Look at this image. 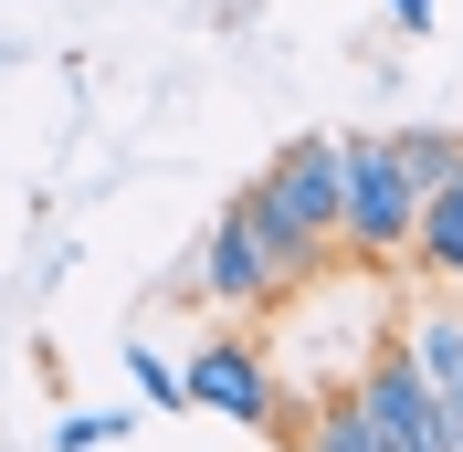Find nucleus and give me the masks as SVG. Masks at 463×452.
I'll use <instances>...</instances> for the list:
<instances>
[{"label":"nucleus","instance_id":"nucleus-1","mask_svg":"<svg viewBox=\"0 0 463 452\" xmlns=\"http://www.w3.org/2000/svg\"><path fill=\"white\" fill-rule=\"evenodd\" d=\"M242 211H253L263 253L285 263V284H306L317 253L347 231V137H295L285 158L242 190Z\"/></svg>","mask_w":463,"mask_h":452},{"label":"nucleus","instance_id":"nucleus-2","mask_svg":"<svg viewBox=\"0 0 463 452\" xmlns=\"http://www.w3.org/2000/svg\"><path fill=\"white\" fill-rule=\"evenodd\" d=\"M421 179H411L401 137H347V253L358 263H411V231H421Z\"/></svg>","mask_w":463,"mask_h":452},{"label":"nucleus","instance_id":"nucleus-3","mask_svg":"<svg viewBox=\"0 0 463 452\" xmlns=\"http://www.w3.org/2000/svg\"><path fill=\"white\" fill-rule=\"evenodd\" d=\"M179 379H190V410H211V421L263 431V442H306V410L274 390V368H263L253 337H232V326H222V337H201Z\"/></svg>","mask_w":463,"mask_h":452},{"label":"nucleus","instance_id":"nucleus-4","mask_svg":"<svg viewBox=\"0 0 463 452\" xmlns=\"http://www.w3.org/2000/svg\"><path fill=\"white\" fill-rule=\"evenodd\" d=\"M347 390L369 400V421H379V442H390V452H463V421H453V400L421 379L411 337H401V347H369Z\"/></svg>","mask_w":463,"mask_h":452},{"label":"nucleus","instance_id":"nucleus-5","mask_svg":"<svg viewBox=\"0 0 463 452\" xmlns=\"http://www.w3.org/2000/svg\"><path fill=\"white\" fill-rule=\"evenodd\" d=\"M190 295H211L222 315H253V306H274V295H285V263L263 253V231H253V211H242V200L211 221L201 263H190Z\"/></svg>","mask_w":463,"mask_h":452},{"label":"nucleus","instance_id":"nucleus-6","mask_svg":"<svg viewBox=\"0 0 463 452\" xmlns=\"http://www.w3.org/2000/svg\"><path fill=\"white\" fill-rule=\"evenodd\" d=\"M411 263H421V274H453V284H463V179H442V190L421 200V231H411Z\"/></svg>","mask_w":463,"mask_h":452},{"label":"nucleus","instance_id":"nucleus-7","mask_svg":"<svg viewBox=\"0 0 463 452\" xmlns=\"http://www.w3.org/2000/svg\"><path fill=\"white\" fill-rule=\"evenodd\" d=\"M295 452H390V442H379L369 400L347 390V400H326V410H306V442H295Z\"/></svg>","mask_w":463,"mask_h":452},{"label":"nucleus","instance_id":"nucleus-8","mask_svg":"<svg viewBox=\"0 0 463 452\" xmlns=\"http://www.w3.org/2000/svg\"><path fill=\"white\" fill-rule=\"evenodd\" d=\"M401 158H411V179H421V190H442V179H453V158H463V137H442V127H401Z\"/></svg>","mask_w":463,"mask_h":452},{"label":"nucleus","instance_id":"nucleus-9","mask_svg":"<svg viewBox=\"0 0 463 452\" xmlns=\"http://www.w3.org/2000/svg\"><path fill=\"white\" fill-rule=\"evenodd\" d=\"M127 379L147 390V410H190V379H179V368L158 358V347H127Z\"/></svg>","mask_w":463,"mask_h":452},{"label":"nucleus","instance_id":"nucleus-10","mask_svg":"<svg viewBox=\"0 0 463 452\" xmlns=\"http://www.w3.org/2000/svg\"><path fill=\"white\" fill-rule=\"evenodd\" d=\"M127 410H74V421H53V452H106V442H127Z\"/></svg>","mask_w":463,"mask_h":452},{"label":"nucleus","instance_id":"nucleus-11","mask_svg":"<svg viewBox=\"0 0 463 452\" xmlns=\"http://www.w3.org/2000/svg\"><path fill=\"white\" fill-rule=\"evenodd\" d=\"M390 22H401V32H432V0H390Z\"/></svg>","mask_w":463,"mask_h":452},{"label":"nucleus","instance_id":"nucleus-12","mask_svg":"<svg viewBox=\"0 0 463 452\" xmlns=\"http://www.w3.org/2000/svg\"><path fill=\"white\" fill-rule=\"evenodd\" d=\"M442 400H453V421H463V368H453V390H442Z\"/></svg>","mask_w":463,"mask_h":452}]
</instances>
